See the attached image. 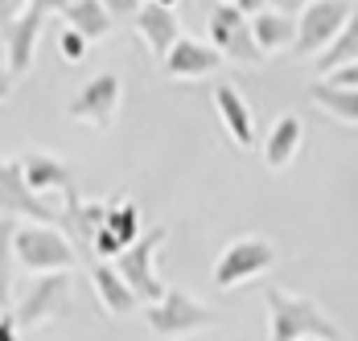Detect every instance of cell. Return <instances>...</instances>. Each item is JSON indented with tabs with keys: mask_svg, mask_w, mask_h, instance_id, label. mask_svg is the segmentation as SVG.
<instances>
[{
	"mask_svg": "<svg viewBox=\"0 0 358 341\" xmlns=\"http://www.w3.org/2000/svg\"><path fill=\"white\" fill-rule=\"evenodd\" d=\"M264 305L272 317V341H342V329L322 312V305L301 296V292L268 284Z\"/></svg>",
	"mask_w": 358,
	"mask_h": 341,
	"instance_id": "1",
	"label": "cell"
},
{
	"mask_svg": "<svg viewBox=\"0 0 358 341\" xmlns=\"http://www.w3.org/2000/svg\"><path fill=\"white\" fill-rule=\"evenodd\" d=\"M144 321H148V329L161 341H185L194 333H202V329H215L222 317L206 300H198V296H189L181 288H169L165 300L144 308Z\"/></svg>",
	"mask_w": 358,
	"mask_h": 341,
	"instance_id": "2",
	"label": "cell"
},
{
	"mask_svg": "<svg viewBox=\"0 0 358 341\" xmlns=\"http://www.w3.org/2000/svg\"><path fill=\"white\" fill-rule=\"evenodd\" d=\"M169 239V226H148L141 235V242H132L120 259H115V272L124 275V284L136 292V300L144 308L157 305V300H165V280L157 272V251H161V242Z\"/></svg>",
	"mask_w": 358,
	"mask_h": 341,
	"instance_id": "3",
	"label": "cell"
},
{
	"mask_svg": "<svg viewBox=\"0 0 358 341\" xmlns=\"http://www.w3.org/2000/svg\"><path fill=\"white\" fill-rule=\"evenodd\" d=\"M17 263L34 275H58V272H71L78 263V251L58 226L25 222L17 231Z\"/></svg>",
	"mask_w": 358,
	"mask_h": 341,
	"instance_id": "4",
	"label": "cell"
},
{
	"mask_svg": "<svg viewBox=\"0 0 358 341\" xmlns=\"http://www.w3.org/2000/svg\"><path fill=\"white\" fill-rule=\"evenodd\" d=\"M66 305H71V272L58 275H37L29 284L17 288V305H13V317H17V329L29 333V329H41L58 317H66Z\"/></svg>",
	"mask_w": 358,
	"mask_h": 341,
	"instance_id": "5",
	"label": "cell"
},
{
	"mask_svg": "<svg viewBox=\"0 0 358 341\" xmlns=\"http://www.w3.org/2000/svg\"><path fill=\"white\" fill-rule=\"evenodd\" d=\"M272 263H276V247L268 239H259V235H243V239H235L231 247H222V255H218L215 268H210V280H215V288L227 292V288H239L248 280L268 275Z\"/></svg>",
	"mask_w": 358,
	"mask_h": 341,
	"instance_id": "6",
	"label": "cell"
},
{
	"mask_svg": "<svg viewBox=\"0 0 358 341\" xmlns=\"http://www.w3.org/2000/svg\"><path fill=\"white\" fill-rule=\"evenodd\" d=\"M350 17H355V4H342V0L305 4V8H301V25H296V45H292V54H296V58H322L325 50L342 37V29L350 25Z\"/></svg>",
	"mask_w": 358,
	"mask_h": 341,
	"instance_id": "7",
	"label": "cell"
},
{
	"mask_svg": "<svg viewBox=\"0 0 358 341\" xmlns=\"http://www.w3.org/2000/svg\"><path fill=\"white\" fill-rule=\"evenodd\" d=\"M0 218H25V222H41V226H58L62 222V205H54L50 198H37L25 185L21 157L17 161H0Z\"/></svg>",
	"mask_w": 358,
	"mask_h": 341,
	"instance_id": "8",
	"label": "cell"
},
{
	"mask_svg": "<svg viewBox=\"0 0 358 341\" xmlns=\"http://www.w3.org/2000/svg\"><path fill=\"white\" fill-rule=\"evenodd\" d=\"M120 99H124L120 74H115V70H103V74H95V78L66 103V115H71L74 124L95 128V132H111V124H115V115H120Z\"/></svg>",
	"mask_w": 358,
	"mask_h": 341,
	"instance_id": "9",
	"label": "cell"
},
{
	"mask_svg": "<svg viewBox=\"0 0 358 341\" xmlns=\"http://www.w3.org/2000/svg\"><path fill=\"white\" fill-rule=\"evenodd\" d=\"M210 45H215L222 58L239 62V66H259L264 62V54L255 45V34H251V17L239 4H218V8H210Z\"/></svg>",
	"mask_w": 358,
	"mask_h": 341,
	"instance_id": "10",
	"label": "cell"
},
{
	"mask_svg": "<svg viewBox=\"0 0 358 341\" xmlns=\"http://www.w3.org/2000/svg\"><path fill=\"white\" fill-rule=\"evenodd\" d=\"M50 21V4H21V13L0 29L4 34V58H8V70L13 78H25L34 70V54H37V37Z\"/></svg>",
	"mask_w": 358,
	"mask_h": 341,
	"instance_id": "11",
	"label": "cell"
},
{
	"mask_svg": "<svg viewBox=\"0 0 358 341\" xmlns=\"http://www.w3.org/2000/svg\"><path fill=\"white\" fill-rule=\"evenodd\" d=\"M108 226V202H83L78 194H62V222H58V231L74 242V251H78V259L83 263H99L95 259V235Z\"/></svg>",
	"mask_w": 358,
	"mask_h": 341,
	"instance_id": "12",
	"label": "cell"
},
{
	"mask_svg": "<svg viewBox=\"0 0 358 341\" xmlns=\"http://www.w3.org/2000/svg\"><path fill=\"white\" fill-rule=\"evenodd\" d=\"M222 54H218L210 41H198V37H181L178 45L169 50V58L161 62V74L173 78V82H194V78H206L222 70Z\"/></svg>",
	"mask_w": 358,
	"mask_h": 341,
	"instance_id": "13",
	"label": "cell"
},
{
	"mask_svg": "<svg viewBox=\"0 0 358 341\" xmlns=\"http://www.w3.org/2000/svg\"><path fill=\"white\" fill-rule=\"evenodd\" d=\"M136 34L144 37V45L152 50V58L157 62H165L169 58V50L178 45L181 37V21H178V8L173 4H144L141 13H136Z\"/></svg>",
	"mask_w": 358,
	"mask_h": 341,
	"instance_id": "14",
	"label": "cell"
},
{
	"mask_svg": "<svg viewBox=\"0 0 358 341\" xmlns=\"http://www.w3.org/2000/svg\"><path fill=\"white\" fill-rule=\"evenodd\" d=\"M215 111L222 119V128L231 132V140L243 152H251L255 148V115H251V103L243 99V91L235 82H218L215 87Z\"/></svg>",
	"mask_w": 358,
	"mask_h": 341,
	"instance_id": "15",
	"label": "cell"
},
{
	"mask_svg": "<svg viewBox=\"0 0 358 341\" xmlns=\"http://www.w3.org/2000/svg\"><path fill=\"white\" fill-rule=\"evenodd\" d=\"M21 173H25V185L34 189L37 198H50V194H71V189H74L71 165H66L62 157L37 152V148H29V152L21 157Z\"/></svg>",
	"mask_w": 358,
	"mask_h": 341,
	"instance_id": "16",
	"label": "cell"
},
{
	"mask_svg": "<svg viewBox=\"0 0 358 341\" xmlns=\"http://www.w3.org/2000/svg\"><path fill=\"white\" fill-rule=\"evenodd\" d=\"M296 17L285 13V8H276V4H268L264 13H255L251 17V34H255V45H259V54L268 58V54H285L296 45Z\"/></svg>",
	"mask_w": 358,
	"mask_h": 341,
	"instance_id": "17",
	"label": "cell"
},
{
	"mask_svg": "<svg viewBox=\"0 0 358 341\" xmlns=\"http://www.w3.org/2000/svg\"><path fill=\"white\" fill-rule=\"evenodd\" d=\"M58 13H62V25L78 29L91 45H99V41L115 29V17H111V8L103 0H71V4H62Z\"/></svg>",
	"mask_w": 358,
	"mask_h": 341,
	"instance_id": "18",
	"label": "cell"
},
{
	"mask_svg": "<svg viewBox=\"0 0 358 341\" xmlns=\"http://www.w3.org/2000/svg\"><path fill=\"white\" fill-rule=\"evenodd\" d=\"M301 140H305V124H301V115H280L276 124H272V132L264 140V165L272 173H280L292 165V157L301 152Z\"/></svg>",
	"mask_w": 358,
	"mask_h": 341,
	"instance_id": "19",
	"label": "cell"
},
{
	"mask_svg": "<svg viewBox=\"0 0 358 341\" xmlns=\"http://www.w3.org/2000/svg\"><path fill=\"white\" fill-rule=\"evenodd\" d=\"M91 284L99 292V305L108 308V317H128L132 308H141L136 292L124 284V275L115 272V263H95L91 268Z\"/></svg>",
	"mask_w": 358,
	"mask_h": 341,
	"instance_id": "20",
	"label": "cell"
},
{
	"mask_svg": "<svg viewBox=\"0 0 358 341\" xmlns=\"http://www.w3.org/2000/svg\"><path fill=\"white\" fill-rule=\"evenodd\" d=\"M17 218H0V312H13L17 296Z\"/></svg>",
	"mask_w": 358,
	"mask_h": 341,
	"instance_id": "21",
	"label": "cell"
},
{
	"mask_svg": "<svg viewBox=\"0 0 358 341\" xmlns=\"http://www.w3.org/2000/svg\"><path fill=\"white\" fill-rule=\"evenodd\" d=\"M309 99L322 107L325 115H334V119H342V124H350L358 128V91H346V87H334V82H313L309 87Z\"/></svg>",
	"mask_w": 358,
	"mask_h": 341,
	"instance_id": "22",
	"label": "cell"
},
{
	"mask_svg": "<svg viewBox=\"0 0 358 341\" xmlns=\"http://www.w3.org/2000/svg\"><path fill=\"white\" fill-rule=\"evenodd\" d=\"M108 231L124 242V247L141 242V235H144V231H141V205H132L124 194L108 198Z\"/></svg>",
	"mask_w": 358,
	"mask_h": 341,
	"instance_id": "23",
	"label": "cell"
},
{
	"mask_svg": "<svg viewBox=\"0 0 358 341\" xmlns=\"http://www.w3.org/2000/svg\"><path fill=\"white\" fill-rule=\"evenodd\" d=\"M358 62V4H355V17H350V25L342 29V37L325 50L322 58H317V74H334V70L342 66H355Z\"/></svg>",
	"mask_w": 358,
	"mask_h": 341,
	"instance_id": "24",
	"label": "cell"
},
{
	"mask_svg": "<svg viewBox=\"0 0 358 341\" xmlns=\"http://www.w3.org/2000/svg\"><path fill=\"white\" fill-rule=\"evenodd\" d=\"M91 50H95V45L78 34V29H71V25H62V29H58V58H62V62L78 66V62H83Z\"/></svg>",
	"mask_w": 358,
	"mask_h": 341,
	"instance_id": "25",
	"label": "cell"
},
{
	"mask_svg": "<svg viewBox=\"0 0 358 341\" xmlns=\"http://www.w3.org/2000/svg\"><path fill=\"white\" fill-rule=\"evenodd\" d=\"M325 82H334V87H346V91H358V62H355V66L334 70V74H325Z\"/></svg>",
	"mask_w": 358,
	"mask_h": 341,
	"instance_id": "26",
	"label": "cell"
},
{
	"mask_svg": "<svg viewBox=\"0 0 358 341\" xmlns=\"http://www.w3.org/2000/svg\"><path fill=\"white\" fill-rule=\"evenodd\" d=\"M0 341H21V329H17L13 312H0Z\"/></svg>",
	"mask_w": 358,
	"mask_h": 341,
	"instance_id": "27",
	"label": "cell"
},
{
	"mask_svg": "<svg viewBox=\"0 0 358 341\" xmlns=\"http://www.w3.org/2000/svg\"><path fill=\"white\" fill-rule=\"evenodd\" d=\"M13 87H17V78H13V70H8V62H0V103L13 95Z\"/></svg>",
	"mask_w": 358,
	"mask_h": 341,
	"instance_id": "28",
	"label": "cell"
}]
</instances>
